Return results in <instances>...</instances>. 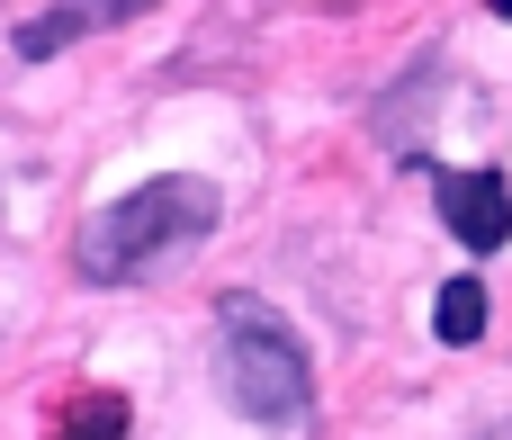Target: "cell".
Segmentation results:
<instances>
[{
  "label": "cell",
  "instance_id": "obj_7",
  "mask_svg": "<svg viewBox=\"0 0 512 440\" xmlns=\"http://www.w3.org/2000/svg\"><path fill=\"white\" fill-rule=\"evenodd\" d=\"M477 440H512V423H495V432H477Z\"/></svg>",
  "mask_w": 512,
  "mask_h": 440
},
{
  "label": "cell",
  "instance_id": "obj_5",
  "mask_svg": "<svg viewBox=\"0 0 512 440\" xmlns=\"http://www.w3.org/2000/svg\"><path fill=\"white\" fill-rule=\"evenodd\" d=\"M432 333H441L450 351L486 342V288H477V279H450V288H441V306H432Z\"/></svg>",
  "mask_w": 512,
  "mask_h": 440
},
{
  "label": "cell",
  "instance_id": "obj_6",
  "mask_svg": "<svg viewBox=\"0 0 512 440\" xmlns=\"http://www.w3.org/2000/svg\"><path fill=\"white\" fill-rule=\"evenodd\" d=\"M54 440H126V396H81L54 423Z\"/></svg>",
  "mask_w": 512,
  "mask_h": 440
},
{
  "label": "cell",
  "instance_id": "obj_3",
  "mask_svg": "<svg viewBox=\"0 0 512 440\" xmlns=\"http://www.w3.org/2000/svg\"><path fill=\"white\" fill-rule=\"evenodd\" d=\"M432 198L450 216V234L468 252H504L512 243V180L504 171H432Z\"/></svg>",
  "mask_w": 512,
  "mask_h": 440
},
{
  "label": "cell",
  "instance_id": "obj_2",
  "mask_svg": "<svg viewBox=\"0 0 512 440\" xmlns=\"http://www.w3.org/2000/svg\"><path fill=\"white\" fill-rule=\"evenodd\" d=\"M216 378H225L234 414L270 423V432L306 423V405H315V360L288 333V315H270L261 297H225L216 306Z\"/></svg>",
  "mask_w": 512,
  "mask_h": 440
},
{
  "label": "cell",
  "instance_id": "obj_4",
  "mask_svg": "<svg viewBox=\"0 0 512 440\" xmlns=\"http://www.w3.org/2000/svg\"><path fill=\"white\" fill-rule=\"evenodd\" d=\"M117 18H144V9H135V0H108V9H36V18L18 27V54L45 63V54H63L81 27H117Z\"/></svg>",
  "mask_w": 512,
  "mask_h": 440
},
{
  "label": "cell",
  "instance_id": "obj_1",
  "mask_svg": "<svg viewBox=\"0 0 512 440\" xmlns=\"http://www.w3.org/2000/svg\"><path fill=\"white\" fill-rule=\"evenodd\" d=\"M207 234H216V180L171 171V180H144L117 207H99L81 225V243H72V270L90 288H135V279L171 270L180 252H198Z\"/></svg>",
  "mask_w": 512,
  "mask_h": 440
}]
</instances>
